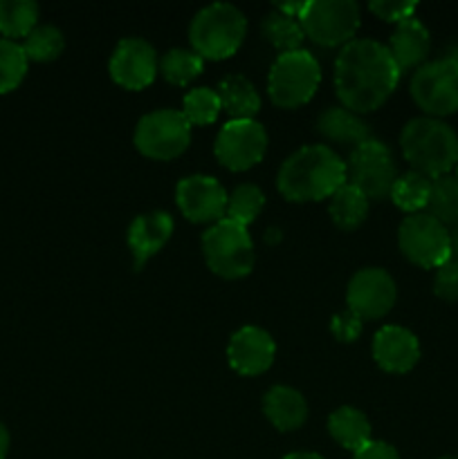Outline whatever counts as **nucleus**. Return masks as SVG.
I'll list each match as a JSON object with an SVG mask.
<instances>
[{
	"instance_id": "c756f323",
	"label": "nucleus",
	"mask_w": 458,
	"mask_h": 459,
	"mask_svg": "<svg viewBox=\"0 0 458 459\" xmlns=\"http://www.w3.org/2000/svg\"><path fill=\"white\" fill-rule=\"evenodd\" d=\"M21 45L27 61L49 63L57 61L66 49V36L54 25H36V30Z\"/></svg>"
},
{
	"instance_id": "79ce46f5",
	"label": "nucleus",
	"mask_w": 458,
	"mask_h": 459,
	"mask_svg": "<svg viewBox=\"0 0 458 459\" xmlns=\"http://www.w3.org/2000/svg\"><path fill=\"white\" fill-rule=\"evenodd\" d=\"M456 179H458V166H456Z\"/></svg>"
},
{
	"instance_id": "423d86ee",
	"label": "nucleus",
	"mask_w": 458,
	"mask_h": 459,
	"mask_svg": "<svg viewBox=\"0 0 458 459\" xmlns=\"http://www.w3.org/2000/svg\"><path fill=\"white\" fill-rule=\"evenodd\" d=\"M321 83V67L308 49L278 54L268 74L269 101L283 110L305 106Z\"/></svg>"
},
{
	"instance_id": "20e7f679",
	"label": "nucleus",
	"mask_w": 458,
	"mask_h": 459,
	"mask_svg": "<svg viewBox=\"0 0 458 459\" xmlns=\"http://www.w3.org/2000/svg\"><path fill=\"white\" fill-rule=\"evenodd\" d=\"M247 36V18L229 3L202 7L189 25L191 49L202 61H225L242 48Z\"/></svg>"
},
{
	"instance_id": "e433bc0d",
	"label": "nucleus",
	"mask_w": 458,
	"mask_h": 459,
	"mask_svg": "<svg viewBox=\"0 0 458 459\" xmlns=\"http://www.w3.org/2000/svg\"><path fill=\"white\" fill-rule=\"evenodd\" d=\"M353 459H400V455L391 444L380 442V439H373V442L366 444L362 451L355 453Z\"/></svg>"
},
{
	"instance_id": "cd10ccee",
	"label": "nucleus",
	"mask_w": 458,
	"mask_h": 459,
	"mask_svg": "<svg viewBox=\"0 0 458 459\" xmlns=\"http://www.w3.org/2000/svg\"><path fill=\"white\" fill-rule=\"evenodd\" d=\"M202 70H205V61L193 49L182 48L169 49L160 58V67H157L166 83L178 85V88H187L189 83H193L202 74Z\"/></svg>"
},
{
	"instance_id": "412c9836",
	"label": "nucleus",
	"mask_w": 458,
	"mask_h": 459,
	"mask_svg": "<svg viewBox=\"0 0 458 459\" xmlns=\"http://www.w3.org/2000/svg\"><path fill=\"white\" fill-rule=\"evenodd\" d=\"M317 133L328 142L348 146L350 151L371 139V128L366 121L355 112L346 110L344 106L326 108L317 119Z\"/></svg>"
},
{
	"instance_id": "ea45409f",
	"label": "nucleus",
	"mask_w": 458,
	"mask_h": 459,
	"mask_svg": "<svg viewBox=\"0 0 458 459\" xmlns=\"http://www.w3.org/2000/svg\"><path fill=\"white\" fill-rule=\"evenodd\" d=\"M283 459H323V457L317 455V453L301 451V453H290V455H286Z\"/></svg>"
},
{
	"instance_id": "aec40b11",
	"label": "nucleus",
	"mask_w": 458,
	"mask_h": 459,
	"mask_svg": "<svg viewBox=\"0 0 458 459\" xmlns=\"http://www.w3.org/2000/svg\"><path fill=\"white\" fill-rule=\"evenodd\" d=\"M263 412L274 429L281 433H292L308 420V402L296 388L272 385L263 399Z\"/></svg>"
},
{
	"instance_id": "a19ab883",
	"label": "nucleus",
	"mask_w": 458,
	"mask_h": 459,
	"mask_svg": "<svg viewBox=\"0 0 458 459\" xmlns=\"http://www.w3.org/2000/svg\"><path fill=\"white\" fill-rule=\"evenodd\" d=\"M438 459H458V457H438Z\"/></svg>"
},
{
	"instance_id": "9d476101",
	"label": "nucleus",
	"mask_w": 458,
	"mask_h": 459,
	"mask_svg": "<svg viewBox=\"0 0 458 459\" xmlns=\"http://www.w3.org/2000/svg\"><path fill=\"white\" fill-rule=\"evenodd\" d=\"M411 99L427 117L458 112V56H443L418 67L411 76Z\"/></svg>"
},
{
	"instance_id": "4be33fe9",
	"label": "nucleus",
	"mask_w": 458,
	"mask_h": 459,
	"mask_svg": "<svg viewBox=\"0 0 458 459\" xmlns=\"http://www.w3.org/2000/svg\"><path fill=\"white\" fill-rule=\"evenodd\" d=\"M328 433L341 448L355 455L373 442V429L368 417L353 406H341L328 417Z\"/></svg>"
},
{
	"instance_id": "2eb2a0df",
	"label": "nucleus",
	"mask_w": 458,
	"mask_h": 459,
	"mask_svg": "<svg viewBox=\"0 0 458 459\" xmlns=\"http://www.w3.org/2000/svg\"><path fill=\"white\" fill-rule=\"evenodd\" d=\"M157 67H160V61H157L155 49L148 40L139 39V36L119 40L115 52H112L110 63H108L110 79L119 88L130 90V92L148 88L155 81Z\"/></svg>"
},
{
	"instance_id": "c85d7f7f",
	"label": "nucleus",
	"mask_w": 458,
	"mask_h": 459,
	"mask_svg": "<svg viewBox=\"0 0 458 459\" xmlns=\"http://www.w3.org/2000/svg\"><path fill=\"white\" fill-rule=\"evenodd\" d=\"M427 213L452 229L458 224V179L456 175H443L431 179V195Z\"/></svg>"
},
{
	"instance_id": "4468645a",
	"label": "nucleus",
	"mask_w": 458,
	"mask_h": 459,
	"mask_svg": "<svg viewBox=\"0 0 458 459\" xmlns=\"http://www.w3.org/2000/svg\"><path fill=\"white\" fill-rule=\"evenodd\" d=\"M227 191L211 175H189L175 186L178 209L189 222L216 224L227 213Z\"/></svg>"
},
{
	"instance_id": "a878e982",
	"label": "nucleus",
	"mask_w": 458,
	"mask_h": 459,
	"mask_svg": "<svg viewBox=\"0 0 458 459\" xmlns=\"http://www.w3.org/2000/svg\"><path fill=\"white\" fill-rule=\"evenodd\" d=\"M431 195V179L425 175L416 173V170H409V173L398 175L393 184V191H391V200L398 206L400 211H404L407 215L422 213L429 204Z\"/></svg>"
},
{
	"instance_id": "f8f14e48",
	"label": "nucleus",
	"mask_w": 458,
	"mask_h": 459,
	"mask_svg": "<svg viewBox=\"0 0 458 459\" xmlns=\"http://www.w3.org/2000/svg\"><path fill=\"white\" fill-rule=\"evenodd\" d=\"M268 152V133L256 119H232L218 130L214 155L220 166L242 173L254 169Z\"/></svg>"
},
{
	"instance_id": "473e14b6",
	"label": "nucleus",
	"mask_w": 458,
	"mask_h": 459,
	"mask_svg": "<svg viewBox=\"0 0 458 459\" xmlns=\"http://www.w3.org/2000/svg\"><path fill=\"white\" fill-rule=\"evenodd\" d=\"M27 65H30V61L22 52V45L0 39V94L13 92L22 83Z\"/></svg>"
},
{
	"instance_id": "7ed1b4c3",
	"label": "nucleus",
	"mask_w": 458,
	"mask_h": 459,
	"mask_svg": "<svg viewBox=\"0 0 458 459\" xmlns=\"http://www.w3.org/2000/svg\"><path fill=\"white\" fill-rule=\"evenodd\" d=\"M400 148L411 170L429 179L449 175L458 166V134L443 119L418 117L404 124Z\"/></svg>"
},
{
	"instance_id": "f257e3e1",
	"label": "nucleus",
	"mask_w": 458,
	"mask_h": 459,
	"mask_svg": "<svg viewBox=\"0 0 458 459\" xmlns=\"http://www.w3.org/2000/svg\"><path fill=\"white\" fill-rule=\"evenodd\" d=\"M402 72L386 45L355 39L339 49L335 61V92L341 106L355 115H366L384 106L395 92Z\"/></svg>"
},
{
	"instance_id": "f3484780",
	"label": "nucleus",
	"mask_w": 458,
	"mask_h": 459,
	"mask_svg": "<svg viewBox=\"0 0 458 459\" xmlns=\"http://www.w3.org/2000/svg\"><path fill=\"white\" fill-rule=\"evenodd\" d=\"M373 359L389 375H407L420 361V341L407 327L384 325L373 339Z\"/></svg>"
},
{
	"instance_id": "bb28decb",
	"label": "nucleus",
	"mask_w": 458,
	"mask_h": 459,
	"mask_svg": "<svg viewBox=\"0 0 458 459\" xmlns=\"http://www.w3.org/2000/svg\"><path fill=\"white\" fill-rule=\"evenodd\" d=\"M260 30H263L265 40H268V43L272 45L274 49H278L281 54L299 52V49H304L305 34L304 30H301V22L296 21V18L286 16V13L274 9L272 13L265 16Z\"/></svg>"
},
{
	"instance_id": "9b49d317",
	"label": "nucleus",
	"mask_w": 458,
	"mask_h": 459,
	"mask_svg": "<svg viewBox=\"0 0 458 459\" xmlns=\"http://www.w3.org/2000/svg\"><path fill=\"white\" fill-rule=\"evenodd\" d=\"M398 247L409 263L422 269H438L452 260L449 229L427 211L402 220L398 229Z\"/></svg>"
},
{
	"instance_id": "1a4fd4ad",
	"label": "nucleus",
	"mask_w": 458,
	"mask_h": 459,
	"mask_svg": "<svg viewBox=\"0 0 458 459\" xmlns=\"http://www.w3.org/2000/svg\"><path fill=\"white\" fill-rule=\"evenodd\" d=\"M133 143L139 155L155 161H171L191 143V124L180 110H155L144 115L135 126Z\"/></svg>"
},
{
	"instance_id": "dca6fc26",
	"label": "nucleus",
	"mask_w": 458,
	"mask_h": 459,
	"mask_svg": "<svg viewBox=\"0 0 458 459\" xmlns=\"http://www.w3.org/2000/svg\"><path fill=\"white\" fill-rule=\"evenodd\" d=\"M277 357L274 339L256 325H245L233 332L227 345V361L241 377H259L272 368Z\"/></svg>"
},
{
	"instance_id": "b1692460",
	"label": "nucleus",
	"mask_w": 458,
	"mask_h": 459,
	"mask_svg": "<svg viewBox=\"0 0 458 459\" xmlns=\"http://www.w3.org/2000/svg\"><path fill=\"white\" fill-rule=\"evenodd\" d=\"M368 200L362 191H357L350 184H344L335 195L330 197V204H328V213H330L332 224L341 231H355L364 224L368 215Z\"/></svg>"
},
{
	"instance_id": "c9c22d12",
	"label": "nucleus",
	"mask_w": 458,
	"mask_h": 459,
	"mask_svg": "<svg viewBox=\"0 0 458 459\" xmlns=\"http://www.w3.org/2000/svg\"><path fill=\"white\" fill-rule=\"evenodd\" d=\"M368 9H371L380 21L400 25V22L407 21V18H413V13H416L418 9V3H391V0H375V3L368 4Z\"/></svg>"
},
{
	"instance_id": "39448f33",
	"label": "nucleus",
	"mask_w": 458,
	"mask_h": 459,
	"mask_svg": "<svg viewBox=\"0 0 458 459\" xmlns=\"http://www.w3.org/2000/svg\"><path fill=\"white\" fill-rule=\"evenodd\" d=\"M202 255L216 276L238 281L254 269V240L247 227L223 218L202 233Z\"/></svg>"
},
{
	"instance_id": "6ab92c4d",
	"label": "nucleus",
	"mask_w": 458,
	"mask_h": 459,
	"mask_svg": "<svg viewBox=\"0 0 458 459\" xmlns=\"http://www.w3.org/2000/svg\"><path fill=\"white\" fill-rule=\"evenodd\" d=\"M386 49H389V54L393 56L400 72L418 70V67L425 65L427 56H429V30H427L416 16L407 18V21H402L400 25H395V31L391 34Z\"/></svg>"
},
{
	"instance_id": "5701e85b",
	"label": "nucleus",
	"mask_w": 458,
	"mask_h": 459,
	"mask_svg": "<svg viewBox=\"0 0 458 459\" xmlns=\"http://www.w3.org/2000/svg\"><path fill=\"white\" fill-rule=\"evenodd\" d=\"M220 99V106L232 119H254L260 110V94L247 76L232 74L225 76L216 88Z\"/></svg>"
},
{
	"instance_id": "f03ea898",
	"label": "nucleus",
	"mask_w": 458,
	"mask_h": 459,
	"mask_svg": "<svg viewBox=\"0 0 458 459\" xmlns=\"http://www.w3.org/2000/svg\"><path fill=\"white\" fill-rule=\"evenodd\" d=\"M346 184V161L323 143H313L292 152L281 164L277 175V188L287 202L330 200Z\"/></svg>"
},
{
	"instance_id": "ddd939ff",
	"label": "nucleus",
	"mask_w": 458,
	"mask_h": 459,
	"mask_svg": "<svg viewBox=\"0 0 458 459\" xmlns=\"http://www.w3.org/2000/svg\"><path fill=\"white\" fill-rule=\"evenodd\" d=\"M398 299V287L389 272L380 267L359 269L350 278L346 287V303L353 314H357L362 321H375L384 318L393 309Z\"/></svg>"
},
{
	"instance_id": "72a5a7b5",
	"label": "nucleus",
	"mask_w": 458,
	"mask_h": 459,
	"mask_svg": "<svg viewBox=\"0 0 458 459\" xmlns=\"http://www.w3.org/2000/svg\"><path fill=\"white\" fill-rule=\"evenodd\" d=\"M434 294L445 303H456L458 300V263L447 260L443 267L436 269L434 276Z\"/></svg>"
},
{
	"instance_id": "58836bf2",
	"label": "nucleus",
	"mask_w": 458,
	"mask_h": 459,
	"mask_svg": "<svg viewBox=\"0 0 458 459\" xmlns=\"http://www.w3.org/2000/svg\"><path fill=\"white\" fill-rule=\"evenodd\" d=\"M449 242H452V260L458 263V224L449 229Z\"/></svg>"
},
{
	"instance_id": "0eeeda50",
	"label": "nucleus",
	"mask_w": 458,
	"mask_h": 459,
	"mask_svg": "<svg viewBox=\"0 0 458 459\" xmlns=\"http://www.w3.org/2000/svg\"><path fill=\"white\" fill-rule=\"evenodd\" d=\"M305 39L321 48H344L359 30V7L353 0H308L299 18Z\"/></svg>"
},
{
	"instance_id": "7c9ffc66",
	"label": "nucleus",
	"mask_w": 458,
	"mask_h": 459,
	"mask_svg": "<svg viewBox=\"0 0 458 459\" xmlns=\"http://www.w3.org/2000/svg\"><path fill=\"white\" fill-rule=\"evenodd\" d=\"M265 206V195L259 186L254 184H241L232 191L227 200V213L225 218L232 222L241 224V227H250L256 218L260 215Z\"/></svg>"
},
{
	"instance_id": "6e6552de",
	"label": "nucleus",
	"mask_w": 458,
	"mask_h": 459,
	"mask_svg": "<svg viewBox=\"0 0 458 459\" xmlns=\"http://www.w3.org/2000/svg\"><path fill=\"white\" fill-rule=\"evenodd\" d=\"M395 179L398 166L384 142L371 137L350 151L346 161V184L362 191L368 200L380 202L391 197Z\"/></svg>"
},
{
	"instance_id": "4c0bfd02",
	"label": "nucleus",
	"mask_w": 458,
	"mask_h": 459,
	"mask_svg": "<svg viewBox=\"0 0 458 459\" xmlns=\"http://www.w3.org/2000/svg\"><path fill=\"white\" fill-rule=\"evenodd\" d=\"M9 453V430L4 429V424H0V459L7 457Z\"/></svg>"
},
{
	"instance_id": "2f4dec72",
	"label": "nucleus",
	"mask_w": 458,
	"mask_h": 459,
	"mask_svg": "<svg viewBox=\"0 0 458 459\" xmlns=\"http://www.w3.org/2000/svg\"><path fill=\"white\" fill-rule=\"evenodd\" d=\"M184 119L191 126H209L223 112L218 92L211 88H193L184 94L182 110Z\"/></svg>"
},
{
	"instance_id": "a211bd4d",
	"label": "nucleus",
	"mask_w": 458,
	"mask_h": 459,
	"mask_svg": "<svg viewBox=\"0 0 458 459\" xmlns=\"http://www.w3.org/2000/svg\"><path fill=\"white\" fill-rule=\"evenodd\" d=\"M173 218L166 211H148V213L137 215L130 222L126 242H128L130 255H133L135 269H144V264L160 254L166 242L173 236Z\"/></svg>"
},
{
	"instance_id": "f704fd0d",
	"label": "nucleus",
	"mask_w": 458,
	"mask_h": 459,
	"mask_svg": "<svg viewBox=\"0 0 458 459\" xmlns=\"http://www.w3.org/2000/svg\"><path fill=\"white\" fill-rule=\"evenodd\" d=\"M362 330L364 321L357 314L350 312V309H346V312L330 318V334L335 336L339 343H353V341H357L359 336H362Z\"/></svg>"
},
{
	"instance_id": "393cba45",
	"label": "nucleus",
	"mask_w": 458,
	"mask_h": 459,
	"mask_svg": "<svg viewBox=\"0 0 458 459\" xmlns=\"http://www.w3.org/2000/svg\"><path fill=\"white\" fill-rule=\"evenodd\" d=\"M39 22V4L31 0H0V36L25 40Z\"/></svg>"
}]
</instances>
